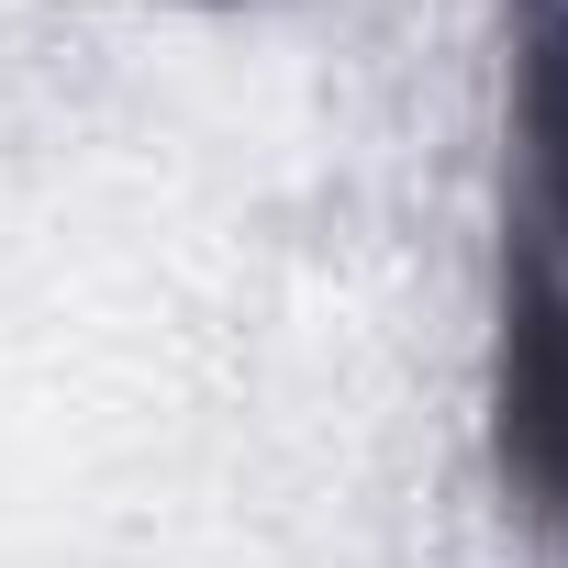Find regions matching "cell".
Returning a JSON list of instances; mask_svg holds the SVG:
<instances>
[{
    "label": "cell",
    "instance_id": "obj_1",
    "mask_svg": "<svg viewBox=\"0 0 568 568\" xmlns=\"http://www.w3.org/2000/svg\"><path fill=\"white\" fill-rule=\"evenodd\" d=\"M490 468L568 535V0H501V335Z\"/></svg>",
    "mask_w": 568,
    "mask_h": 568
}]
</instances>
